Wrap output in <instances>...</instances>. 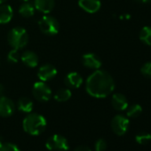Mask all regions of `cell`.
<instances>
[{
	"mask_svg": "<svg viewBox=\"0 0 151 151\" xmlns=\"http://www.w3.org/2000/svg\"><path fill=\"white\" fill-rule=\"evenodd\" d=\"M115 89V81L112 76L101 69H96L92 73L86 83V90L89 95L101 99L108 97Z\"/></svg>",
	"mask_w": 151,
	"mask_h": 151,
	"instance_id": "cell-1",
	"label": "cell"
},
{
	"mask_svg": "<svg viewBox=\"0 0 151 151\" xmlns=\"http://www.w3.org/2000/svg\"><path fill=\"white\" fill-rule=\"evenodd\" d=\"M47 122L45 116L37 113H29L22 121L25 132L32 136H38L45 132Z\"/></svg>",
	"mask_w": 151,
	"mask_h": 151,
	"instance_id": "cell-2",
	"label": "cell"
},
{
	"mask_svg": "<svg viewBox=\"0 0 151 151\" xmlns=\"http://www.w3.org/2000/svg\"><path fill=\"white\" fill-rule=\"evenodd\" d=\"M7 39L9 45L14 49H22L29 42V34L27 30L22 27L13 28L7 35Z\"/></svg>",
	"mask_w": 151,
	"mask_h": 151,
	"instance_id": "cell-3",
	"label": "cell"
},
{
	"mask_svg": "<svg viewBox=\"0 0 151 151\" xmlns=\"http://www.w3.org/2000/svg\"><path fill=\"white\" fill-rule=\"evenodd\" d=\"M38 26L40 30L47 36H54L59 32L60 29V24L58 21L51 15L43 16L38 22Z\"/></svg>",
	"mask_w": 151,
	"mask_h": 151,
	"instance_id": "cell-4",
	"label": "cell"
},
{
	"mask_svg": "<svg viewBox=\"0 0 151 151\" xmlns=\"http://www.w3.org/2000/svg\"><path fill=\"white\" fill-rule=\"evenodd\" d=\"M45 147L49 151H68L69 148L68 139L60 134L50 136L45 141Z\"/></svg>",
	"mask_w": 151,
	"mask_h": 151,
	"instance_id": "cell-5",
	"label": "cell"
},
{
	"mask_svg": "<svg viewBox=\"0 0 151 151\" xmlns=\"http://www.w3.org/2000/svg\"><path fill=\"white\" fill-rule=\"evenodd\" d=\"M34 97L40 102H47L52 97V90L49 86L43 81L36 82L32 88Z\"/></svg>",
	"mask_w": 151,
	"mask_h": 151,
	"instance_id": "cell-6",
	"label": "cell"
},
{
	"mask_svg": "<svg viewBox=\"0 0 151 151\" xmlns=\"http://www.w3.org/2000/svg\"><path fill=\"white\" fill-rule=\"evenodd\" d=\"M111 129L115 134L122 136L126 133L129 128V119L124 115H116L111 120Z\"/></svg>",
	"mask_w": 151,
	"mask_h": 151,
	"instance_id": "cell-7",
	"label": "cell"
},
{
	"mask_svg": "<svg viewBox=\"0 0 151 151\" xmlns=\"http://www.w3.org/2000/svg\"><path fill=\"white\" fill-rule=\"evenodd\" d=\"M57 75L56 68L52 64L42 65L37 71V78L40 81L47 82L53 79Z\"/></svg>",
	"mask_w": 151,
	"mask_h": 151,
	"instance_id": "cell-8",
	"label": "cell"
},
{
	"mask_svg": "<svg viewBox=\"0 0 151 151\" xmlns=\"http://www.w3.org/2000/svg\"><path fill=\"white\" fill-rule=\"evenodd\" d=\"M15 110L14 101L6 96H0V116L8 117L11 116Z\"/></svg>",
	"mask_w": 151,
	"mask_h": 151,
	"instance_id": "cell-9",
	"label": "cell"
},
{
	"mask_svg": "<svg viewBox=\"0 0 151 151\" xmlns=\"http://www.w3.org/2000/svg\"><path fill=\"white\" fill-rule=\"evenodd\" d=\"M82 62L85 67L91 68V69H95V70L100 69L102 65V62L101 59L99 58V56L93 52L85 53L82 56Z\"/></svg>",
	"mask_w": 151,
	"mask_h": 151,
	"instance_id": "cell-10",
	"label": "cell"
},
{
	"mask_svg": "<svg viewBox=\"0 0 151 151\" xmlns=\"http://www.w3.org/2000/svg\"><path fill=\"white\" fill-rule=\"evenodd\" d=\"M64 82H65V85L68 88L77 89V88H79L83 85L84 79L80 74L74 71V72H69L66 76Z\"/></svg>",
	"mask_w": 151,
	"mask_h": 151,
	"instance_id": "cell-11",
	"label": "cell"
},
{
	"mask_svg": "<svg viewBox=\"0 0 151 151\" xmlns=\"http://www.w3.org/2000/svg\"><path fill=\"white\" fill-rule=\"evenodd\" d=\"M79 6L89 14L97 13L101 6V3L100 0H78Z\"/></svg>",
	"mask_w": 151,
	"mask_h": 151,
	"instance_id": "cell-12",
	"label": "cell"
},
{
	"mask_svg": "<svg viewBox=\"0 0 151 151\" xmlns=\"http://www.w3.org/2000/svg\"><path fill=\"white\" fill-rule=\"evenodd\" d=\"M34 6L38 12L47 14L51 13L54 7V0H34Z\"/></svg>",
	"mask_w": 151,
	"mask_h": 151,
	"instance_id": "cell-13",
	"label": "cell"
},
{
	"mask_svg": "<svg viewBox=\"0 0 151 151\" xmlns=\"http://www.w3.org/2000/svg\"><path fill=\"white\" fill-rule=\"evenodd\" d=\"M21 60L29 68H36L38 65V56L33 51H25L21 55Z\"/></svg>",
	"mask_w": 151,
	"mask_h": 151,
	"instance_id": "cell-14",
	"label": "cell"
},
{
	"mask_svg": "<svg viewBox=\"0 0 151 151\" xmlns=\"http://www.w3.org/2000/svg\"><path fill=\"white\" fill-rule=\"evenodd\" d=\"M111 104L116 110L123 111L127 109L128 101L124 94L117 93L113 94L112 99H111Z\"/></svg>",
	"mask_w": 151,
	"mask_h": 151,
	"instance_id": "cell-15",
	"label": "cell"
},
{
	"mask_svg": "<svg viewBox=\"0 0 151 151\" xmlns=\"http://www.w3.org/2000/svg\"><path fill=\"white\" fill-rule=\"evenodd\" d=\"M14 16V10L10 5H0V24L10 22Z\"/></svg>",
	"mask_w": 151,
	"mask_h": 151,
	"instance_id": "cell-16",
	"label": "cell"
},
{
	"mask_svg": "<svg viewBox=\"0 0 151 151\" xmlns=\"http://www.w3.org/2000/svg\"><path fill=\"white\" fill-rule=\"evenodd\" d=\"M34 104L33 101L28 97H22L17 101V109L23 113H31L33 110Z\"/></svg>",
	"mask_w": 151,
	"mask_h": 151,
	"instance_id": "cell-17",
	"label": "cell"
},
{
	"mask_svg": "<svg viewBox=\"0 0 151 151\" xmlns=\"http://www.w3.org/2000/svg\"><path fill=\"white\" fill-rule=\"evenodd\" d=\"M36 8L34 6L33 3H30L29 1L24 2L19 8V14L25 18H29L32 17L35 14Z\"/></svg>",
	"mask_w": 151,
	"mask_h": 151,
	"instance_id": "cell-18",
	"label": "cell"
},
{
	"mask_svg": "<svg viewBox=\"0 0 151 151\" xmlns=\"http://www.w3.org/2000/svg\"><path fill=\"white\" fill-rule=\"evenodd\" d=\"M71 95L72 93L70 89L67 87H63L56 91V93H54V99L59 102H65L71 98Z\"/></svg>",
	"mask_w": 151,
	"mask_h": 151,
	"instance_id": "cell-19",
	"label": "cell"
},
{
	"mask_svg": "<svg viewBox=\"0 0 151 151\" xmlns=\"http://www.w3.org/2000/svg\"><path fill=\"white\" fill-rule=\"evenodd\" d=\"M139 39L143 44L151 45V27L145 26L141 29L139 32Z\"/></svg>",
	"mask_w": 151,
	"mask_h": 151,
	"instance_id": "cell-20",
	"label": "cell"
},
{
	"mask_svg": "<svg viewBox=\"0 0 151 151\" xmlns=\"http://www.w3.org/2000/svg\"><path fill=\"white\" fill-rule=\"evenodd\" d=\"M126 109H127L126 115L128 117H131V118H136L142 113V108L139 104H132L127 107Z\"/></svg>",
	"mask_w": 151,
	"mask_h": 151,
	"instance_id": "cell-21",
	"label": "cell"
},
{
	"mask_svg": "<svg viewBox=\"0 0 151 151\" xmlns=\"http://www.w3.org/2000/svg\"><path fill=\"white\" fill-rule=\"evenodd\" d=\"M135 139H136L137 143L144 145V144H147L149 141H151V137H150L149 133H147L146 132H139L136 135Z\"/></svg>",
	"mask_w": 151,
	"mask_h": 151,
	"instance_id": "cell-22",
	"label": "cell"
},
{
	"mask_svg": "<svg viewBox=\"0 0 151 151\" xmlns=\"http://www.w3.org/2000/svg\"><path fill=\"white\" fill-rule=\"evenodd\" d=\"M20 59H21V54L19 52V50L17 49L13 48L7 54V60L10 63H17Z\"/></svg>",
	"mask_w": 151,
	"mask_h": 151,
	"instance_id": "cell-23",
	"label": "cell"
},
{
	"mask_svg": "<svg viewBox=\"0 0 151 151\" xmlns=\"http://www.w3.org/2000/svg\"><path fill=\"white\" fill-rule=\"evenodd\" d=\"M0 151H21V149L14 143L1 142L0 143Z\"/></svg>",
	"mask_w": 151,
	"mask_h": 151,
	"instance_id": "cell-24",
	"label": "cell"
},
{
	"mask_svg": "<svg viewBox=\"0 0 151 151\" xmlns=\"http://www.w3.org/2000/svg\"><path fill=\"white\" fill-rule=\"evenodd\" d=\"M140 72L144 77L151 78V61L143 64V66L140 68Z\"/></svg>",
	"mask_w": 151,
	"mask_h": 151,
	"instance_id": "cell-25",
	"label": "cell"
},
{
	"mask_svg": "<svg viewBox=\"0 0 151 151\" xmlns=\"http://www.w3.org/2000/svg\"><path fill=\"white\" fill-rule=\"evenodd\" d=\"M108 144L104 139H99L96 140L94 144V148L96 151H105L107 149Z\"/></svg>",
	"mask_w": 151,
	"mask_h": 151,
	"instance_id": "cell-26",
	"label": "cell"
},
{
	"mask_svg": "<svg viewBox=\"0 0 151 151\" xmlns=\"http://www.w3.org/2000/svg\"><path fill=\"white\" fill-rule=\"evenodd\" d=\"M73 151H92L91 150V148L89 147H87V146H78V147H76Z\"/></svg>",
	"mask_w": 151,
	"mask_h": 151,
	"instance_id": "cell-27",
	"label": "cell"
},
{
	"mask_svg": "<svg viewBox=\"0 0 151 151\" xmlns=\"http://www.w3.org/2000/svg\"><path fill=\"white\" fill-rule=\"evenodd\" d=\"M5 91H6V89H5V86H4L3 85L0 84V96H3V95H4V93H5Z\"/></svg>",
	"mask_w": 151,
	"mask_h": 151,
	"instance_id": "cell-28",
	"label": "cell"
},
{
	"mask_svg": "<svg viewBox=\"0 0 151 151\" xmlns=\"http://www.w3.org/2000/svg\"><path fill=\"white\" fill-rule=\"evenodd\" d=\"M137 2H142V3H146V2H149L151 0H135Z\"/></svg>",
	"mask_w": 151,
	"mask_h": 151,
	"instance_id": "cell-29",
	"label": "cell"
},
{
	"mask_svg": "<svg viewBox=\"0 0 151 151\" xmlns=\"http://www.w3.org/2000/svg\"><path fill=\"white\" fill-rule=\"evenodd\" d=\"M6 1H7V0H0V5H3V4H5Z\"/></svg>",
	"mask_w": 151,
	"mask_h": 151,
	"instance_id": "cell-30",
	"label": "cell"
},
{
	"mask_svg": "<svg viewBox=\"0 0 151 151\" xmlns=\"http://www.w3.org/2000/svg\"><path fill=\"white\" fill-rule=\"evenodd\" d=\"M22 1H24V2H26V1H29V0H22Z\"/></svg>",
	"mask_w": 151,
	"mask_h": 151,
	"instance_id": "cell-31",
	"label": "cell"
},
{
	"mask_svg": "<svg viewBox=\"0 0 151 151\" xmlns=\"http://www.w3.org/2000/svg\"><path fill=\"white\" fill-rule=\"evenodd\" d=\"M150 137H151V133H150Z\"/></svg>",
	"mask_w": 151,
	"mask_h": 151,
	"instance_id": "cell-32",
	"label": "cell"
},
{
	"mask_svg": "<svg viewBox=\"0 0 151 151\" xmlns=\"http://www.w3.org/2000/svg\"><path fill=\"white\" fill-rule=\"evenodd\" d=\"M150 46H151V45H150Z\"/></svg>",
	"mask_w": 151,
	"mask_h": 151,
	"instance_id": "cell-33",
	"label": "cell"
}]
</instances>
